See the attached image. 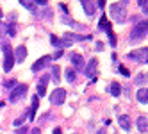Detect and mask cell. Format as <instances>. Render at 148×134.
<instances>
[{"mask_svg":"<svg viewBox=\"0 0 148 134\" xmlns=\"http://www.w3.org/2000/svg\"><path fill=\"white\" fill-rule=\"evenodd\" d=\"M111 18L114 20L116 23H123L127 20V9H125V4H112L111 5Z\"/></svg>","mask_w":148,"mask_h":134,"instance_id":"obj_1","label":"cell"},{"mask_svg":"<svg viewBox=\"0 0 148 134\" xmlns=\"http://www.w3.org/2000/svg\"><path fill=\"white\" fill-rule=\"evenodd\" d=\"M2 50H4V70L5 71H11L13 65H14V54H13V48L9 43H2Z\"/></svg>","mask_w":148,"mask_h":134,"instance_id":"obj_2","label":"cell"},{"mask_svg":"<svg viewBox=\"0 0 148 134\" xmlns=\"http://www.w3.org/2000/svg\"><path fill=\"white\" fill-rule=\"evenodd\" d=\"M88 39H91L89 34L84 36V34H75V32H66L64 38L61 39L59 47H70V45H73V41H88Z\"/></svg>","mask_w":148,"mask_h":134,"instance_id":"obj_3","label":"cell"},{"mask_svg":"<svg viewBox=\"0 0 148 134\" xmlns=\"http://www.w3.org/2000/svg\"><path fill=\"white\" fill-rule=\"evenodd\" d=\"M146 27H148V23H146V18H145L143 22H139V23H137V25L130 30L129 39H130V41H137V39L145 38V36H146Z\"/></svg>","mask_w":148,"mask_h":134,"instance_id":"obj_4","label":"cell"},{"mask_svg":"<svg viewBox=\"0 0 148 134\" xmlns=\"http://www.w3.org/2000/svg\"><path fill=\"white\" fill-rule=\"evenodd\" d=\"M25 95H27V84H18V86H14V88L11 89V95H9V100L16 104V102H18V100H22Z\"/></svg>","mask_w":148,"mask_h":134,"instance_id":"obj_5","label":"cell"},{"mask_svg":"<svg viewBox=\"0 0 148 134\" xmlns=\"http://www.w3.org/2000/svg\"><path fill=\"white\" fill-rule=\"evenodd\" d=\"M64 100H66V91L57 86L54 91H52V95H50V102L54 106H61V104H64Z\"/></svg>","mask_w":148,"mask_h":134,"instance_id":"obj_6","label":"cell"},{"mask_svg":"<svg viewBox=\"0 0 148 134\" xmlns=\"http://www.w3.org/2000/svg\"><path fill=\"white\" fill-rule=\"evenodd\" d=\"M146 56H148L146 47L145 48H139V50H132V52H129V59H134V61H137V63H146Z\"/></svg>","mask_w":148,"mask_h":134,"instance_id":"obj_7","label":"cell"},{"mask_svg":"<svg viewBox=\"0 0 148 134\" xmlns=\"http://www.w3.org/2000/svg\"><path fill=\"white\" fill-rule=\"evenodd\" d=\"M97 70H98V59H89V63L86 66V77L95 80L97 79Z\"/></svg>","mask_w":148,"mask_h":134,"instance_id":"obj_8","label":"cell"},{"mask_svg":"<svg viewBox=\"0 0 148 134\" xmlns=\"http://www.w3.org/2000/svg\"><path fill=\"white\" fill-rule=\"evenodd\" d=\"M50 59H52V56H43V57H39L36 63L32 65V68H30V70H32L34 74H36V71H39L41 68H45V66L48 65V61H50Z\"/></svg>","mask_w":148,"mask_h":134,"instance_id":"obj_9","label":"cell"},{"mask_svg":"<svg viewBox=\"0 0 148 134\" xmlns=\"http://www.w3.org/2000/svg\"><path fill=\"white\" fill-rule=\"evenodd\" d=\"M80 4H82V9L86 11L88 16H95V13H97V7H95L93 0H80Z\"/></svg>","mask_w":148,"mask_h":134,"instance_id":"obj_10","label":"cell"},{"mask_svg":"<svg viewBox=\"0 0 148 134\" xmlns=\"http://www.w3.org/2000/svg\"><path fill=\"white\" fill-rule=\"evenodd\" d=\"M70 61H71V63H73V66H75L77 70L84 68V59H82V56H80V54H77V52H73V54L70 56Z\"/></svg>","mask_w":148,"mask_h":134,"instance_id":"obj_11","label":"cell"},{"mask_svg":"<svg viewBox=\"0 0 148 134\" xmlns=\"http://www.w3.org/2000/svg\"><path fill=\"white\" fill-rule=\"evenodd\" d=\"M47 82H48V75H43L39 79V84H38V97H45L47 93Z\"/></svg>","mask_w":148,"mask_h":134,"instance_id":"obj_12","label":"cell"},{"mask_svg":"<svg viewBox=\"0 0 148 134\" xmlns=\"http://www.w3.org/2000/svg\"><path fill=\"white\" fill-rule=\"evenodd\" d=\"M25 57H27V48H25L23 45H20V47L16 48L14 61H18V63H23V61H25Z\"/></svg>","mask_w":148,"mask_h":134,"instance_id":"obj_13","label":"cell"},{"mask_svg":"<svg viewBox=\"0 0 148 134\" xmlns=\"http://www.w3.org/2000/svg\"><path fill=\"white\" fill-rule=\"evenodd\" d=\"M107 91H109L112 97H120L121 95V86L118 84V82H111L109 88H107Z\"/></svg>","mask_w":148,"mask_h":134,"instance_id":"obj_14","label":"cell"},{"mask_svg":"<svg viewBox=\"0 0 148 134\" xmlns=\"http://www.w3.org/2000/svg\"><path fill=\"white\" fill-rule=\"evenodd\" d=\"M118 123L121 125V129H123V131H130V118L127 116V115L118 116Z\"/></svg>","mask_w":148,"mask_h":134,"instance_id":"obj_15","label":"cell"},{"mask_svg":"<svg viewBox=\"0 0 148 134\" xmlns=\"http://www.w3.org/2000/svg\"><path fill=\"white\" fill-rule=\"evenodd\" d=\"M137 102H141V104H146L148 102V89L146 88L137 89Z\"/></svg>","mask_w":148,"mask_h":134,"instance_id":"obj_16","label":"cell"},{"mask_svg":"<svg viewBox=\"0 0 148 134\" xmlns=\"http://www.w3.org/2000/svg\"><path fill=\"white\" fill-rule=\"evenodd\" d=\"M38 104H39V102H38V95H34V97H32V109H30V111H29V115H27V118H29L30 122L36 118V109H38Z\"/></svg>","mask_w":148,"mask_h":134,"instance_id":"obj_17","label":"cell"},{"mask_svg":"<svg viewBox=\"0 0 148 134\" xmlns=\"http://www.w3.org/2000/svg\"><path fill=\"white\" fill-rule=\"evenodd\" d=\"M146 129H148V123H146V116L143 115V116L137 118V131H139V132H146Z\"/></svg>","mask_w":148,"mask_h":134,"instance_id":"obj_18","label":"cell"},{"mask_svg":"<svg viewBox=\"0 0 148 134\" xmlns=\"http://www.w3.org/2000/svg\"><path fill=\"white\" fill-rule=\"evenodd\" d=\"M98 27H100V29H103L105 32H111V30H112L111 23L107 22V16H103V14H102V20H100V22H98Z\"/></svg>","mask_w":148,"mask_h":134,"instance_id":"obj_19","label":"cell"},{"mask_svg":"<svg viewBox=\"0 0 148 134\" xmlns=\"http://www.w3.org/2000/svg\"><path fill=\"white\" fill-rule=\"evenodd\" d=\"M20 4H22L25 9H29V11H32V13L36 11V4L32 2V0H20Z\"/></svg>","mask_w":148,"mask_h":134,"instance_id":"obj_20","label":"cell"},{"mask_svg":"<svg viewBox=\"0 0 148 134\" xmlns=\"http://www.w3.org/2000/svg\"><path fill=\"white\" fill-rule=\"evenodd\" d=\"M52 77H54V82L59 86V79H61V75H59V66H57V65L52 66Z\"/></svg>","mask_w":148,"mask_h":134,"instance_id":"obj_21","label":"cell"},{"mask_svg":"<svg viewBox=\"0 0 148 134\" xmlns=\"http://www.w3.org/2000/svg\"><path fill=\"white\" fill-rule=\"evenodd\" d=\"M5 30H7V34H9V36H16V25H14V23L5 25Z\"/></svg>","mask_w":148,"mask_h":134,"instance_id":"obj_22","label":"cell"},{"mask_svg":"<svg viewBox=\"0 0 148 134\" xmlns=\"http://www.w3.org/2000/svg\"><path fill=\"white\" fill-rule=\"evenodd\" d=\"M66 80L75 82V70H66Z\"/></svg>","mask_w":148,"mask_h":134,"instance_id":"obj_23","label":"cell"},{"mask_svg":"<svg viewBox=\"0 0 148 134\" xmlns=\"http://www.w3.org/2000/svg\"><path fill=\"white\" fill-rule=\"evenodd\" d=\"M137 4H139V7L143 9V13H145V16L148 14V4H146V0H137Z\"/></svg>","mask_w":148,"mask_h":134,"instance_id":"obj_24","label":"cell"},{"mask_svg":"<svg viewBox=\"0 0 148 134\" xmlns=\"http://www.w3.org/2000/svg\"><path fill=\"white\" fill-rule=\"evenodd\" d=\"M136 82H137V84H143V82L146 84V74H139L136 77Z\"/></svg>","mask_w":148,"mask_h":134,"instance_id":"obj_25","label":"cell"},{"mask_svg":"<svg viewBox=\"0 0 148 134\" xmlns=\"http://www.w3.org/2000/svg\"><path fill=\"white\" fill-rule=\"evenodd\" d=\"M14 86H16V80H14V79H11V80H5V82H4V88H9V89H13Z\"/></svg>","mask_w":148,"mask_h":134,"instance_id":"obj_26","label":"cell"},{"mask_svg":"<svg viewBox=\"0 0 148 134\" xmlns=\"http://www.w3.org/2000/svg\"><path fill=\"white\" fill-rule=\"evenodd\" d=\"M25 118H27V116H20V118H16V120H14V127H22L23 122H25Z\"/></svg>","mask_w":148,"mask_h":134,"instance_id":"obj_27","label":"cell"},{"mask_svg":"<svg viewBox=\"0 0 148 134\" xmlns=\"http://www.w3.org/2000/svg\"><path fill=\"white\" fill-rule=\"evenodd\" d=\"M29 132V127H25V125H22V127H18L16 131H14V134H27Z\"/></svg>","mask_w":148,"mask_h":134,"instance_id":"obj_28","label":"cell"},{"mask_svg":"<svg viewBox=\"0 0 148 134\" xmlns=\"http://www.w3.org/2000/svg\"><path fill=\"white\" fill-rule=\"evenodd\" d=\"M50 43L54 45V47H59V45H61V41L57 39V36H54V34H52V36H50Z\"/></svg>","mask_w":148,"mask_h":134,"instance_id":"obj_29","label":"cell"},{"mask_svg":"<svg viewBox=\"0 0 148 134\" xmlns=\"http://www.w3.org/2000/svg\"><path fill=\"white\" fill-rule=\"evenodd\" d=\"M109 34V41H111V47H116V36H114V32L111 30V32H107Z\"/></svg>","mask_w":148,"mask_h":134,"instance_id":"obj_30","label":"cell"},{"mask_svg":"<svg viewBox=\"0 0 148 134\" xmlns=\"http://www.w3.org/2000/svg\"><path fill=\"white\" fill-rule=\"evenodd\" d=\"M120 74H121V75H125V77H129V75H130V71H129V70H127V68L121 65V66H120Z\"/></svg>","mask_w":148,"mask_h":134,"instance_id":"obj_31","label":"cell"},{"mask_svg":"<svg viewBox=\"0 0 148 134\" xmlns=\"http://www.w3.org/2000/svg\"><path fill=\"white\" fill-rule=\"evenodd\" d=\"M5 34V23H2V22H0V38H2Z\"/></svg>","mask_w":148,"mask_h":134,"instance_id":"obj_32","label":"cell"},{"mask_svg":"<svg viewBox=\"0 0 148 134\" xmlns=\"http://www.w3.org/2000/svg\"><path fill=\"white\" fill-rule=\"evenodd\" d=\"M32 2H34L36 5H45V4H47V0H32Z\"/></svg>","mask_w":148,"mask_h":134,"instance_id":"obj_33","label":"cell"},{"mask_svg":"<svg viewBox=\"0 0 148 134\" xmlns=\"http://www.w3.org/2000/svg\"><path fill=\"white\" fill-rule=\"evenodd\" d=\"M30 134H41V129H38V127H36V129L30 131Z\"/></svg>","mask_w":148,"mask_h":134,"instance_id":"obj_34","label":"cell"},{"mask_svg":"<svg viewBox=\"0 0 148 134\" xmlns=\"http://www.w3.org/2000/svg\"><path fill=\"white\" fill-rule=\"evenodd\" d=\"M103 5H105V0H98V7L103 9Z\"/></svg>","mask_w":148,"mask_h":134,"instance_id":"obj_35","label":"cell"},{"mask_svg":"<svg viewBox=\"0 0 148 134\" xmlns=\"http://www.w3.org/2000/svg\"><path fill=\"white\" fill-rule=\"evenodd\" d=\"M61 56H62V50H59V52H57V54H56V56H54V59H59V57H61Z\"/></svg>","mask_w":148,"mask_h":134,"instance_id":"obj_36","label":"cell"},{"mask_svg":"<svg viewBox=\"0 0 148 134\" xmlns=\"http://www.w3.org/2000/svg\"><path fill=\"white\" fill-rule=\"evenodd\" d=\"M54 134H62V131H61L59 127H56V129H54Z\"/></svg>","mask_w":148,"mask_h":134,"instance_id":"obj_37","label":"cell"},{"mask_svg":"<svg viewBox=\"0 0 148 134\" xmlns=\"http://www.w3.org/2000/svg\"><path fill=\"white\" fill-rule=\"evenodd\" d=\"M0 16H2V11H0Z\"/></svg>","mask_w":148,"mask_h":134,"instance_id":"obj_38","label":"cell"},{"mask_svg":"<svg viewBox=\"0 0 148 134\" xmlns=\"http://www.w3.org/2000/svg\"><path fill=\"white\" fill-rule=\"evenodd\" d=\"M121 2H127V0H121Z\"/></svg>","mask_w":148,"mask_h":134,"instance_id":"obj_39","label":"cell"}]
</instances>
